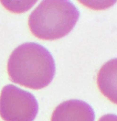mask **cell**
<instances>
[{"mask_svg":"<svg viewBox=\"0 0 117 121\" xmlns=\"http://www.w3.org/2000/svg\"><path fill=\"white\" fill-rule=\"evenodd\" d=\"M38 112L36 97L28 91L7 84L0 94V117L5 121H33Z\"/></svg>","mask_w":117,"mask_h":121,"instance_id":"3","label":"cell"},{"mask_svg":"<svg viewBox=\"0 0 117 121\" xmlns=\"http://www.w3.org/2000/svg\"><path fill=\"white\" fill-rule=\"evenodd\" d=\"M55 61L43 46L27 42L16 48L7 61V73L15 83L34 90L45 88L55 75Z\"/></svg>","mask_w":117,"mask_h":121,"instance_id":"1","label":"cell"},{"mask_svg":"<svg viewBox=\"0 0 117 121\" xmlns=\"http://www.w3.org/2000/svg\"><path fill=\"white\" fill-rule=\"evenodd\" d=\"M97 85L102 95L117 105V58L106 61L97 74Z\"/></svg>","mask_w":117,"mask_h":121,"instance_id":"5","label":"cell"},{"mask_svg":"<svg viewBox=\"0 0 117 121\" xmlns=\"http://www.w3.org/2000/svg\"><path fill=\"white\" fill-rule=\"evenodd\" d=\"M92 107L81 100H68L59 104L51 116L50 121H94Z\"/></svg>","mask_w":117,"mask_h":121,"instance_id":"4","label":"cell"},{"mask_svg":"<svg viewBox=\"0 0 117 121\" xmlns=\"http://www.w3.org/2000/svg\"><path fill=\"white\" fill-rule=\"evenodd\" d=\"M81 4H84L86 5V7H89L91 8H93V9H103V8H107L111 7L112 5H113L115 3V1H112V2H103V1H88V2H83L81 1L80 2Z\"/></svg>","mask_w":117,"mask_h":121,"instance_id":"6","label":"cell"},{"mask_svg":"<svg viewBox=\"0 0 117 121\" xmlns=\"http://www.w3.org/2000/svg\"><path fill=\"white\" fill-rule=\"evenodd\" d=\"M99 121H117V116L114 114H107L100 117Z\"/></svg>","mask_w":117,"mask_h":121,"instance_id":"7","label":"cell"},{"mask_svg":"<svg viewBox=\"0 0 117 121\" xmlns=\"http://www.w3.org/2000/svg\"><path fill=\"white\" fill-rule=\"evenodd\" d=\"M80 13L70 1L46 0L40 2L29 17L31 33L44 40H55L68 35L79 19Z\"/></svg>","mask_w":117,"mask_h":121,"instance_id":"2","label":"cell"}]
</instances>
